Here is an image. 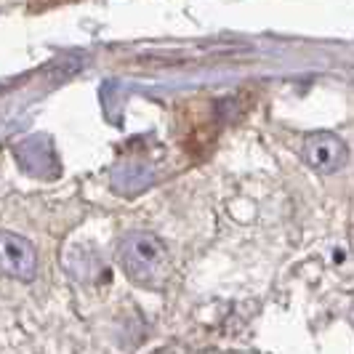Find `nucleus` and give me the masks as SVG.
Segmentation results:
<instances>
[{
  "mask_svg": "<svg viewBox=\"0 0 354 354\" xmlns=\"http://www.w3.org/2000/svg\"><path fill=\"white\" fill-rule=\"evenodd\" d=\"M37 272L35 248L17 234H0V274L8 280L27 283Z\"/></svg>",
  "mask_w": 354,
  "mask_h": 354,
  "instance_id": "f03ea898",
  "label": "nucleus"
},
{
  "mask_svg": "<svg viewBox=\"0 0 354 354\" xmlns=\"http://www.w3.org/2000/svg\"><path fill=\"white\" fill-rule=\"evenodd\" d=\"M349 158V149H346V144L341 142L338 136L333 133H325V131H319V133H312L306 144H304V160L319 171V174H333L338 171L344 162Z\"/></svg>",
  "mask_w": 354,
  "mask_h": 354,
  "instance_id": "7ed1b4c3",
  "label": "nucleus"
},
{
  "mask_svg": "<svg viewBox=\"0 0 354 354\" xmlns=\"http://www.w3.org/2000/svg\"><path fill=\"white\" fill-rule=\"evenodd\" d=\"M120 266L125 269L128 280L142 288H158L165 283L171 272V253L165 243L155 234H131L120 245Z\"/></svg>",
  "mask_w": 354,
  "mask_h": 354,
  "instance_id": "f257e3e1",
  "label": "nucleus"
}]
</instances>
